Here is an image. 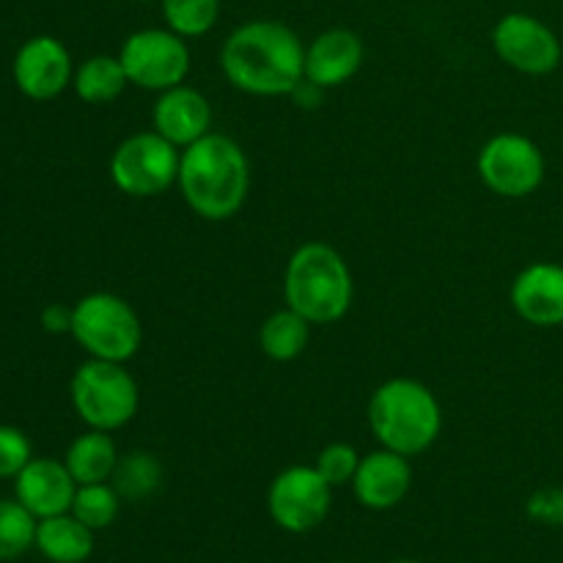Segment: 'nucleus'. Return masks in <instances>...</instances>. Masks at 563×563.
<instances>
[{
  "mask_svg": "<svg viewBox=\"0 0 563 563\" xmlns=\"http://www.w3.org/2000/svg\"><path fill=\"white\" fill-rule=\"evenodd\" d=\"M36 550L49 563H82L93 553V531L71 511L47 517L36 526Z\"/></svg>",
  "mask_w": 563,
  "mask_h": 563,
  "instance_id": "obj_18",
  "label": "nucleus"
},
{
  "mask_svg": "<svg viewBox=\"0 0 563 563\" xmlns=\"http://www.w3.org/2000/svg\"><path fill=\"white\" fill-rule=\"evenodd\" d=\"M77 482L71 478L69 467L49 456H33L20 476L14 478V498L31 511L36 520L66 515L75 500Z\"/></svg>",
  "mask_w": 563,
  "mask_h": 563,
  "instance_id": "obj_14",
  "label": "nucleus"
},
{
  "mask_svg": "<svg viewBox=\"0 0 563 563\" xmlns=\"http://www.w3.org/2000/svg\"><path fill=\"white\" fill-rule=\"evenodd\" d=\"M357 465H361V454L350 443H330L319 451L313 467L330 487H344V484H352Z\"/></svg>",
  "mask_w": 563,
  "mask_h": 563,
  "instance_id": "obj_26",
  "label": "nucleus"
},
{
  "mask_svg": "<svg viewBox=\"0 0 563 563\" xmlns=\"http://www.w3.org/2000/svg\"><path fill=\"white\" fill-rule=\"evenodd\" d=\"M394 563H418V561H394Z\"/></svg>",
  "mask_w": 563,
  "mask_h": 563,
  "instance_id": "obj_32",
  "label": "nucleus"
},
{
  "mask_svg": "<svg viewBox=\"0 0 563 563\" xmlns=\"http://www.w3.org/2000/svg\"><path fill=\"white\" fill-rule=\"evenodd\" d=\"M495 55L522 75H550L561 64V38L553 27L526 11L500 16L493 27Z\"/></svg>",
  "mask_w": 563,
  "mask_h": 563,
  "instance_id": "obj_11",
  "label": "nucleus"
},
{
  "mask_svg": "<svg viewBox=\"0 0 563 563\" xmlns=\"http://www.w3.org/2000/svg\"><path fill=\"white\" fill-rule=\"evenodd\" d=\"M179 185L187 207L203 220H229L251 192V163L240 143L220 132L181 148Z\"/></svg>",
  "mask_w": 563,
  "mask_h": 563,
  "instance_id": "obj_2",
  "label": "nucleus"
},
{
  "mask_svg": "<svg viewBox=\"0 0 563 563\" xmlns=\"http://www.w3.org/2000/svg\"><path fill=\"white\" fill-rule=\"evenodd\" d=\"M38 520L20 500H0V561H14L36 548Z\"/></svg>",
  "mask_w": 563,
  "mask_h": 563,
  "instance_id": "obj_24",
  "label": "nucleus"
},
{
  "mask_svg": "<svg viewBox=\"0 0 563 563\" xmlns=\"http://www.w3.org/2000/svg\"><path fill=\"white\" fill-rule=\"evenodd\" d=\"M352 273L328 242H306L291 253L284 273L286 306L311 324H333L350 311Z\"/></svg>",
  "mask_w": 563,
  "mask_h": 563,
  "instance_id": "obj_4",
  "label": "nucleus"
},
{
  "mask_svg": "<svg viewBox=\"0 0 563 563\" xmlns=\"http://www.w3.org/2000/svg\"><path fill=\"white\" fill-rule=\"evenodd\" d=\"M363 38L350 27L322 31L306 47V77L317 86L339 88L350 82L363 66Z\"/></svg>",
  "mask_w": 563,
  "mask_h": 563,
  "instance_id": "obj_17",
  "label": "nucleus"
},
{
  "mask_svg": "<svg viewBox=\"0 0 563 563\" xmlns=\"http://www.w3.org/2000/svg\"><path fill=\"white\" fill-rule=\"evenodd\" d=\"M152 124L154 132H159L176 148H187L212 132V104L198 88L181 82L159 91L152 108Z\"/></svg>",
  "mask_w": 563,
  "mask_h": 563,
  "instance_id": "obj_15",
  "label": "nucleus"
},
{
  "mask_svg": "<svg viewBox=\"0 0 563 563\" xmlns=\"http://www.w3.org/2000/svg\"><path fill=\"white\" fill-rule=\"evenodd\" d=\"M322 93H324L322 86H317V82H311L308 77H302V80L297 82L295 91H291L289 97L295 99V104H300V108L313 110V108H319V104H322Z\"/></svg>",
  "mask_w": 563,
  "mask_h": 563,
  "instance_id": "obj_30",
  "label": "nucleus"
},
{
  "mask_svg": "<svg viewBox=\"0 0 563 563\" xmlns=\"http://www.w3.org/2000/svg\"><path fill=\"white\" fill-rule=\"evenodd\" d=\"M135 3H159V0H135Z\"/></svg>",
  "mask_w": 563,
  "mask_h": 563,
  "instance_id": "obj_31",
  "label": "nucleus"
},
{
  "mask_svg": "<svg viewBox=\"0 0 563 563\" xmlns=\"http://www.w3.org/2000/svg\"><path fill=\"white\" fill-rule=\"evenodd\" d=\"M121 509V495L115 493L113 484H80L71 500V515L88 526L91 531H102V528L113 526Z\"/></svg>",
  "mask_w": 563,
  "mask_h": 563,
  "instance_id": "obj_25",
  "label": "nucleus"
},
{
  "mask_svg": "<svg viewBox=\"0 0 563 563\" xmlns=\"http://www.w3.org/2000/svg\"><path fill=\"white\" fill-rule=\"evenodd\" d=\"M16 88L33 102H47L60 97L71 86L75 66H71L69 49L55 36H33L16 49L11 64Z\"/></svg>",
  "mask_w": 563,
  "mask_h": 563,
  "instance_id": "obj_12",
  "label": "nucleus"
},
{
  "mask_svg": "<svg viewBox=\"0 0 563 563\" xmlns=\"http://www.w3.org/2000/svg\"><path fill=\"white\" fill-rule=\"evenodd\" d=\"M333 504V487L317 467L291 465L273 478L267 493L269 517L289 533H308L322 526Z\"/></svg>",
  "mask_w": 563,
  "mask_h": 563,
  "instance_id": "obj_10",
  "label": "nucleus"
},
{
  "mask_svg": "<svg viewBox=\"0 0 563 563\" xmlns=\"http://www.w3.org/2000/svg\"><path fill=\"white\" fill-rule=\"evenodd\" d=\"M33 460V445L22 429L0 423V478H16Z\"/></svg>",
  "mask_w": 563,
  "mask_h": 563,
  "instance_id": "obj_27",
  "label": "nucleus"
},
{
  "mask_svg": "<svg viewBox=\"0 0 563 563\" xmlns=\"http://www.w3.org/2000/svg\"><path fill=\"white\" fill-rule=\"evenodd\" d=\"M64 465L69 467L77 487H80V484L110 482L115 465H119V449H115L110 432L88 429L86 434L71 440L69 451H66L64 456Z\"/></svg>",
  "mask_w": 563,
  "mask_h": 563,
  "instance_id": "obj_19",
  "label": "nucleus"
},
{
  "mask_svg": "<svg viewBox=\"0 0 563 563\" xmlns=\"http://www.w3.org/2000/svg\"><path fill=\"white\" fill-rule=\"evenodd\" d=\"M165 27L181 38L207 36L220 16V0H159Z\"/></svg>",
  "mask_w": 563,
  "mask_h": 563,
  "instance_id": "obj_23",
  "label": "nucleus"
},
{
  "mask_svg": "<svg viewBox=\"0 0 563 563\" xmlns=\"http://www.w3.org/2000/svg\"><path fill=\"white\" fill-rule=\"evenodd\" d=\"M335 563H346V561H335Z\"/></svg>",
  "mask_w": 563,
  "mask_h": 563,
  "instance_id": "obj_33",
  "label": "nucleus"
},
{
  "mask_svg": "<svg viewBox=\"0 0 563 563\" xmlns=\"http://www.w3.org/2000/svg\"><path fill=\"white\" fill-rule=\"evenodd\" d=\"M71 86L86 104H108L124 93L130 77H126L119 55H91L75 69Z\"/></svg>",
  "mask_w": 563,
  "mask_h": 563,
  "instance_id": "obj_20",
  "label": "nucleus"
},
{
  "mask_svg": "<svg viewBox=\"0 0 563 563\" xmlns=\"http://www.w3.org/2000/svg\"><path fill=\"white\" fill-rule=\"evenodd\" d=\"M163 462L152 451H130L126 456H119V465L113 471V487L121 498L143 500L163 487Z\"/></svg>",
  "mask_w": 563,
  "mask_h": 563,
  "instance_id": "obj_22",
  "label": "nucleus"
},
{
  "mask_svg": "<svg viewBox=\"0 0 563 563\" xmlns=\"http://www.w3.org/2000/svg\"><path fill=\"white\" fill-rule=\"evenodd\" d=\"M368 427L383 449L418 456L432 449L443 429V410L432 390L410 377L379 385L368 401Z\"/></svg>",
  "mask_w": 563,
  "mask_h": 563,
  "instance_id": "obj_3",
  "label": "nucleus"
},
{
  "mask_svg": "<svg viewBox=\"0 0 563 563\" xmlns=\"http://www.w3.org/2000/svg\"><path fill=\"white\" fill-rule=\"evenodd\" d=\"M130 86L143 91H168L181 86L190 75V47L187 38L170 27H143L130 33L119 49Z\"/></svg>",
  "mask_w": 563,
  "mask_h": 563,
  "instance_id": "obj_8",
  "label": "nucleus"
},
{
  "mask_svg": "<svg viewBox=\"0 0 563 563\" xmlns=\"http://www.w3.org/2000/svg\"><path fill=\"white\" fill-rule=\"evenodd\" d=\"M548 163L531 137L520 132L493 135L478 152V176L500 198H526L542 187Z\"/></svg>",
  "mask_w": 563,
  "mask_h": 563,
  "instance_id": "obj_9",
  "label": "nucleus"
},
{
  "mask_svg": "<svg viewBox=\"0 0 563 563\" xmlns=\"http://www.w3.org/2000/svg\"><path fill=\"white\" fill-rule=\"evenodd\" d=\"M225 80L251 97H289L306 77V44L278 20L234 27L220 47Z\"/></svg>",
  "mask_w": 563,
  "mask_h": 563,
  "instance_id": "obj_1",
  "label": "nucleus"
},
{
  "mask_svg": "<svg viewBox=\"0 0 563 563\" xmlns=\"http://www.w3.org/2000/svg\"><path fill=\"white\" fill-rule=\"evenodd\" d=\"M71 339L97 361L126 363L137 355L143 341L141 319L135 308L110 291H91L75 302Z\"/></svg>",
  "mask_w": 563,
  "mask_h": 563,
  "instance_id": "obj_6",
  "label": "nucleus"
},
{
  "mask_svg": "<svg viewBox=\"0 0 563 563\" xmlns=\"http://www.w3.org/2000/svg\"><path fill=\"white\" fill-rule=\"evenodd\" d=\"M511 308L533 328L563 324V267L537 262L522 269L511 284Z\"/></svg>",
  "mask_w": 563,
  "mask_h": 563,
  "instance_id": "obj_16",
  "label": "nucleus"
},
{
  "mask_svg": "<svg viewBox=\"0 0 563 563\" xmlns=\"http://www.w3.org/2000/svg\"><path fill=\"white\" fill-rule=\"evenodd\" d=\"M71 317H75V308L64 306V302H49L42 311V328L53 335L71 333Z\"/></svg>",
  "mask_w": 563,
  "mask_h": 563,
  "instance_id": "obj_29",
  "label": "nucleus"
},
{
  "mask_svg": "<svg viewBox=\"0 0 563 563\" xmlns=\"http://www.w3.org/2000/svg\"><path fill=\"white\" fill-rule=\"evenodd\" d=\"M412 487L410 456L396 454L390 449L372 451L361 456L355 478H352V493L357 504L372 511H388L407 498Z\"/></svg>",
  "mask_w": 563,
  "mask_h": 563,
  "instance_id": "obj_13",
  "label": "nucleus"
},
{
  "mask_svg": "<svg viewBox=\"0 0 563 563\" xmlns=\"http://www.w3.org/2000/svg\"><path fill=\"white\" fill-rule=\"evenodd\" d=\"M308 339H311V322L291 311L289 306L269 313L258 330V346L275 363H289L300 357L306 352Z\"/></svg>",
  "mask_w": 563,
  "mask_h": 563,
  "instance_id": "obj_21",
  "label": "nucleus"
},
{
  "mask_svg": "<svg viewBox=\"0 0 563 563\" xmlns=\"http://www.w3.org/2000/svg\"><path fill=\"white\" fill-rule=\"evenodd\" d=\"M71 407L88 429L115 432L135 418L141 390L124 363L91 361L82 363L69 385Z\"/></svg>",
  "mask_w": 563,
  "mask_h": 563,
  "instance_id": "obj_5",
  "label": "nucleus"
},
{
  "mask_svg": "<svg viewBox=\"0 0 563 563\" xmlns=\"http://www.w3.org/2000/svg\"><path fill=\"white\" fill-rule=\"evenodd\" d=\"M528 517L539 526L563 528V487H544L528 498Z\"/></svg>",
  "mask_w": 563,
  "mask_h": 563,
  "instance_id": "obj_28",
  "label": "nucleus"
},
{
  "mask_svg": "<svg viewBox=\"0 0 563 563\" xmlns=\"http://www.w3.org/2000/svg\"><path fill=\"white\" fill-rule=\"evenodd\" d=\"M181 148L159 132H135L115 146L110 157V179L124 196L154 198L168 192L179 179Z\"/></svg>",
  "mask_w": 563,
  "mask_h": 563,
  "instance_id": "obj_7",
  "label": "nucleus"
}]
</instances>
